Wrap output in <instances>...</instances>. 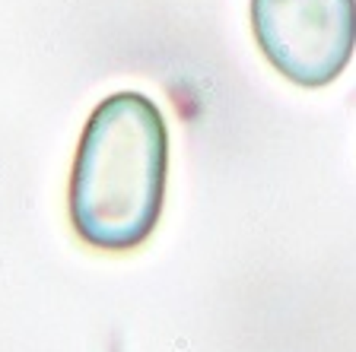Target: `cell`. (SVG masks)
Instances as JSON below:
<instances>
[{
    "instance_id": "obj_1",
    "label": "cell",
    "mask_w": 356,
    "mask_h": 352,
    "mask_svg": "<svg viewBox=\"0 0 356 352\" xmlns=\"http://www.w3.org/2000/svg\"><path fill=\"white\" fill-rule=\"evenodd\" d=\"M169 127L143 92L92 108L70 175V222L89 248L134 251L153 235L165 200Z\"/></svg>"
},
{
    "instance_id": "obj_2",
    "label": "cell",
    "mask_w": 356,
    "mask_h": 352,
    "mask_svg": "<svg viewBox=\"0 0 356 352\" xmlns=\"http://www.w3.org/2000/svg\"><path fill=\"white\" fill-rule=\"evenodd\" d=\"M261 54L289 83L321 89L356 51V0H252Z\"/></svg>"
}]
</instances>
